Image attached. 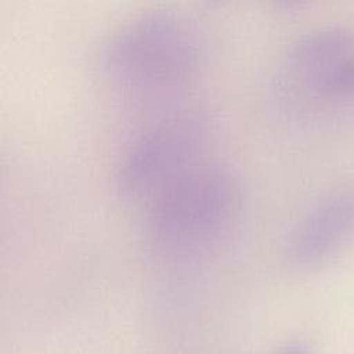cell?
Listing matches in <instances>:
<instances>
[{
    "instance_id": "obj_4",
    "label": "cell",
    "mask_w": 354,
    "mask_h": 354,
    "mask_svg": "<svg viewBox=\"0 0 354 354\" xmlns=\"http://www.w3.org/2000/svg\"><path fill=\"white\" fill-rule=\"evenodd\" d=\"M354 235V185L319 201L299 223L288 248V260L299 271H313Z\"/></svg>"
},
{
    "instance_id": "obj_5",
    "label": "cell",
    "mask_w": 354,
    "mask_h": 354,
    "mask_svg": "<svg viewBox=\"0 0 354 354\" xmlns=\"http://www.w3.org/2000/svg\"><path fill=\"white\" fill-rule=\"evenodd\" d=\"M351 37L340 28H318L296 37L283 58L289 83L322 93L335 72L348 59Z\"/></svg>"
},
{
    "instance_id": "obj_3",
    "label": "cell",
    "mask_w": 354,
    "mask_h": 354,
    "mask_svg": "<svg viewBox=\"0 0 354 354\" xmlns=\"http://www.w3.org/2000/svg\"><path fill=\"white\" fill-rule=\"evenodd\" d=\"M207 136L199 112L169 115L138 133L124 148L115 170V187L123 196L153 195L167 181L195 165Z\"/></svg>"
},
{
    "instance_id": "obj_6",
    "label": "cell",
    "mask_w": 354,
    "mask_h": 354,
    "mask_svg": "<svg viewBox=\"0 0 354 354\" xmlns=\"http://www.w3.org/2000/svg\"><path fill=\"white\" fill-rule=\"evenodd\" d=\"M324 94L354 93V57L348 58L329 79L324 87Z\"/></svg>"
},
{
    "instance_id": "obj_1",
    "label": "cell",
    "mask_w": 354,
    "mask_h": 354,
    "mask_svg": "<svg viewBox=\"0 0 354 354\" xmlns=\"http://www.w3.org/2000/svg\"><path fill=\"white\" fill-rule=\"evenodd\" d=\"M203 57V39L191 17L173 7H152L112 30L100 48L98 65L118 87L156 93L187 83Z\"/></svg>"
},
{
    "instance_id": "obj_7",
    "label": "cell",
    "mask_w": 354,
    "mask_h": 354,
    "mask_svg": "<svg viewBox=\"0 0 354 354\" xmlns=\"http://www.w3.org/2000/svg\"><path fill=\"white\" fill-rule=\"evenodd\" d=\"M278 354H313L308 344L304 342H292L286 344Z\"/></svg>"
},
{
    "instance_id": "obj_2",
    "label": "cell",
    "mask_w": 354,
    "mask_h": 354,
    "mask_svg": "<svg viewBox=\"0 0 354 354\" xmlns=\"http://www.w3.org/2000/svg\"><path fill=\"white\" fill-rule=\"evenodd\" d=\"M241 199L239 181L227 167L195 163L151 196L147 241L165 259L195 257L228 232Z\"/></svg>"
}]
</instances>
